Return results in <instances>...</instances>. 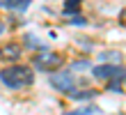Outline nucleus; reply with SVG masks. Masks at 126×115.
Wrapping results in <instances>:
<instances>
[{"instance_id": "1a4fd4ad", "label": "nucleus", "mask_w": 126, "mask_h": 115, "mask_svg": "<svg viewBox=\"0 0 126 115\" xmlns=\"http://www.w3.org/2000/svg\"><path fill=\"white\" fill-rule=\"evenodd\" d=\"M83 9V0H64V7H62V14L64 16H76Z\"/></svg>"}, {"instance_id": "f03ea898", "label": "nucleus", "mask_w": 126, "mask_h": 115, "mask_svg": "<svg viewBox=\"0 0 126 115\" xmlns=\"http://www.w3.org/2000/svg\"><path fill=\"white\" fill-rule=\"evenodd\" d=\"M64 67V55L57 51H37L32 55V69L34 71H41V74H53L57 69Z\"/></svg>"}, {"instance_id": "20e7f679", "label": "nucleus", "mask_w": 126, "mask_h": 115, "mask_svg": "<svg viewBox=\"0 0 126 115\" xmlns=\"http://www.w3.org/2000/svg\"><path fill=\"white\" fill-rule=\"evenodd\" d=\"M92 71V76L96 81H110V78H115V76H119V74H126V69L124 67H119V65H115V62H101V65H96V67H92L90 69Z\"/></svg>"}, {"instance_id": "6e6552de", "label": "nucleus", "mask_w": 126, "mask_h": 115, "mask_svg": "<svg viewBox=\"0 0 126 115\" xmlns=\"http://www.w3.org/2000/svg\"><path fill=\"white\" fill-rule=\"evenodd\" d=\"M96 97H99V90H90V88L87 90H78L76 88L69 94V99H73V101H92V99H96Z\"/></svg>"}, {"instance_id": "4468645a", "label": "nucleus", "mask_w": 126, "mask_h": 115, "mask_svg": "<svg viewBox=\"0 0 126 115\" xmlns=\"http://www.w3.org/2000/svg\"><path fill=\"white\" fill-rule=\"evenodd\" d=\"M122 55L115 51H108V53H101V60H106V62H115V60H119Z\"/></svg>"}, {"instance_id": "f8f14e48", "label": "nucleus", "mask_w": 126, "mask_h": 115, "mask_svg": "<svg viewBox=\"0 0 126 115\" xmlns=\"http://www.w3.org/2000/svg\"><path fill=\"white\" fill-rule=\"evenodd\" d=\"M96 111V106H83V108H78V111H69V113H64V115H94Z\"/></svg>"}, {"instance_id": "7ed1b4c3", "label": "nucleus", "mask_w": 126, "mask_h": 115, "mask_svg": "<svg viewBox=\"0 0 126 115\" xmlns=\"http://www.w3.org/2000/svg\"><path fill=\"white\" fill-rule=\"evenodd\" d=\"M48 83H50V88H53L55 92L66 94V97L78 88V81H76V76H73L71 69H57V71L48 74Z\"/></svg>"}, {"instance_id": "423d86ee", "label": "nucleus", "mask_w": 126, "mask_h": 115, "mask_svg": "<svg viewBox=\"0 0 126 115\" xmlns=\"http://www.w3.org/2000/svg\"><path fill=\"white\" fill-rule=\"evenodd\" d=\"M23 46L25 48H30V53L32 51H46L48 46H46V42H41L37 35H32V32H25L23 35Z\"/></svg>"}, {"instance_id": "9b49d317", "label": "nucleus", "mask_w": 126, "mask_h": 115, "mask_svg": "<svg viewBox=\"0 0 126 115\" xmlns=\"http://www.w3.org/2000/svg\"><path fill=\"white\" fill-rule=\"evenodd\" d=\"M69 69L71 71H83V69H92V62L87 58H83V60H76V62H71L69 65Z\"/></svg>"}, {"instance_id": "0eeeda50", "label": "nucleus", "mask_w": 126, "mask_h": 115, "mask_svg": "<svg viewBox=\"0 0 126 115\" xmlns=\"http://www.w3.org/2000/svg\"><path fill=\"white\" fill-rule=\"evenodd\" d=\"M30 5H32V0H0V7L12 9V12H18V14H23Z\"/></svg>"}, {"instance_id": "9d476101", "label": "nucleus", "mask_w": 126, "mask_h": 115, "mask_svg": "<svg viewBox=\"0 0 126 115\" xmlns=\"http://www.w3.org/2000/svg\"><path fill=\"white\" fill-rule=\"evenodd\" d=\"M124 83H126V74H119L115 78L106 81V90L108 92H124Z\"/></svg>"}, {"instance_id": "2eb2a0df", "label": "nucleus", "mask_w": 126, "mask_h": 115, "mask_svg": "<svg viewBox=\"0 0 126 115\" xmlns=\"http://www.w3.org/2000/svg\"><path fill=\"white\" fill-rule=\"evenodd\" d=\"M2 32H5V21L0 19V35H2Z\"/></svg>"}, {"instance_id": "f257e3e1", "label": "nucleus", "mask_w": 126, "mask_h": 115, "mask_svg": "<svg viewBox=\"0 0 126 115\" xmlns=\"http://www.w3.org/2000/svg\"><path fill=\"white\" fill-rule=\"evenodd\" d=\"M0 83L7 90H25L34 83V69L30 65H7L0 69Z\"/></svg>"}, {"instance_id": "39448f33", "label": "nucleus", "mask_w": 126, "mask_h": 115, "mask_svg": "<svg viewBox=\"0 0 126 115\" xmlns=\"http://www.w3.org/2000/svg\"><path fill=\"white\" fill-rule=\"evenodd\" d=\"M21 55H23V46H21L18 42H7L5 46H0V62H18Z\"/></svg>"}, {"instance_id": "ddd939ff", "label": "nucleus", "mask_w": 126, "mask_h": 115, "mask_svg": "<svg viewBox=\"0 0 126 115\" xmlns=\"http://www.w3.org/2000/svg\"><path fill=\"white\" fill-rule=\"evenodd\" d=\"M66 23H69V25H87V19L83 16V14H76V16L66 19Z\"/></svg>"}]
</instances>
